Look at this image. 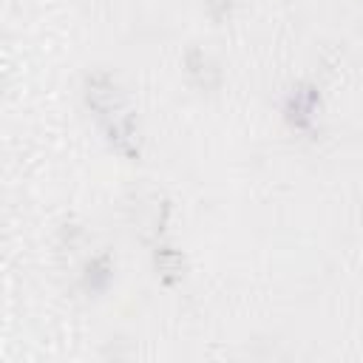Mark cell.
Returning a JSON list of instances; mask_svg holds the SVG:
<instances>
[{"mask_svg":"<svg viewBox=\"0 0 363 363\" xmlns=\"http://www.w3.org/2000/svg\"><path fill=\"white\" fill-rule=\"evenodd\" d=\"M85 99H88V108L94 111V116L99 119V125L105 128L111 145L116 150H122L125 156H139L136 119H133V111H130L128 99L116 88V82L108 74L88 77V82H85Z\"/></svg>","mask_w":363,"mask_h":363,"instance_id":"cell-1","label":"cell"},{"mask_svg":"<svg viewBox=\"0 0 363 363\" xmlns=\"http://www.w3.org/2000/svg\"><path fill=\"white\" fill-rule=\"evenodd\" d=\"M315 105H318V91L303 85L298 91L289 94V102H286V113H289V122L295 128H309L312 122V113H315Z\"/></svg>","mask_w":363,"mask_h":363,"instance_id":"cell-2","label":"cell"},{"mask_svg":"<svg viewBox=\"0 0 363 363\" xmlns=\"http://www.w3.org/2000/svg\"><path fill=\"white\" fill-rule=\"evenodd\" d=\"M230 6H233V0H207V9L213 11L216 20H221V17L230 11Z\"/></svg>","mask_w":363,"mask_h":363,"instance_id":"cell-3","label":"cell"}]
</instances>
